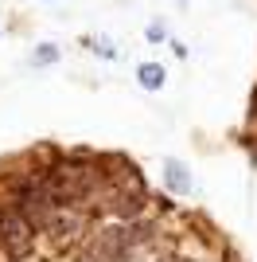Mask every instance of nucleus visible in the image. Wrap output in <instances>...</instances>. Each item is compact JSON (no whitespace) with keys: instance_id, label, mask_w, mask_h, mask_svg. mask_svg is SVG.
Masks as SVG:
<instances>
[{"instance_id":"nucleus-8","label":"nucleus","mask_w":257,"mask_h":262,"mask_svg":"<svg viewBox=\"0 0 257 262\" xmlns=\"http://www.w3.org/2000/svg\"><path fill=\"white\" fill-rule=\"evenodd\" d=\"M82 47H90V51H97V55H106V59H117V51H113L109 43H101V39H94V35H86Z\"/></svg>"},{"instance_id":"nucleus-11","label":"nucleus","mask_w":257,"mask_h":262,"mask_svg":"<svg viewBox=\"0 0 257 262\" xmlns=\"http://www.w3.org/2000/svg\"><path fill=\"white\" fill-rule=\"evenodd\" d=\"M0 35H4V28H0Z\"/></svg>"},{"instance_id":"nucleus-10","label":"nucleus","mask_w":257,"mask_h":262,"mask_svg":"<svg viewBox=\"0 0 257 262\" xmlns=\"http://www.w3.org/2000/svg\"><path fill=\"white\" fill-rule=\"evenodd\" d=\"M43 4H51V0H43Z\"/></svg>"},{"instance_id":"nucleus-2","label":"nucleus","mask_w":257,"mask_h":262,"mask_svg":"<svg viewBox=\"0 0 257 262\" xmlns=\"http://www.w3.org/2000/svg\"><path fill=\"white\" fill-rule=\"evenodd\" d=\"M35 235H39V231H35L20 211L8 208V204H0V254H4V258L8 262H28L32 251H35Z\"/></svg>"},{"instance_id":"nucleus-9","label":"nucleus","mask_w":257,"mask_h":262,"mask_svg":"<svg viewBox=\"0 0 257 262\" xmlns=\"http://www.w3.org/2000/svg\"><path fill=\"white\" fill-rule=\"evenodd\" d=\"M171 51L179 55V59H187V43H179V39H171Z\"/></svg>"},{"instance_id":"nucleus-1","label":"nucleus","mask_w":257,"mask_h":262,"mask_svg":"<svg viewBox=\"0 0 257 262\" xmlns=\"http://www.w3.org/2000/svg\"><path fill=\"white\" fill-rule=\"evenodd\" d=\"M156 239V223H101L82 243V262H128L137 258L140 243Z\"/></svg>"},{"instance_id":"nucleus-5","label":"nucleus","mask_w":257,"mask_h":262,"mask_svg":"<svg viewBox=\"0 0 257 262\" xmlns=\"http://www.w3.org/2000/svg\"><path fill=\"white\" fill-rule=\"evenodd\" d=\"M137 82H140L144 90H152V94H156V90H164V82H168L164 63H140V67H137Z\"/></svg>"},{"instance_id":"nucleus-3","label":"nucleus","mask_w":257,"mask_h":262,"mask_svg":"<svg viewBox=\"0 0 257 262\" xmlns=\"http://www.w3.org/2000/svg\"><path fill=\"white\" fill-rule=\"evenodd\" d=\"M86 235H90V215H86V211H63L59 208V215H55L51 227H47V239H51L59 251H70L74 243H86Z\"/></svg>"},{"instance_id":"nucleus-7","label":"nucleus","mask_w":257,"mask_h":262,"mask_svg":"<svg viewBox=\"0 0 257 262\" xmlns=\"http://www.w3.org/2000/svg\"><path fill=\"white\" fill-rule=\"evenodd\" d=\"M144 39H148V43H164V39H168V24H164V20H152L148 28H144Z\"/></svg>"},{"instance_id":"nucleus-4","label":"nucleus","mask_w":257,"mask_h":262,"mask_svg":"<svg viewBox=\"0 0 257 262\" xmlns=\"http://www.w3.org/2000/svg\"><path fill=\"white\" fill-rule=\"evenodd\" d=\"M160 172H164V188H168L171 196H191L195 192V176H191V168L183 161H175V157H164V164H160Z\"/></svg>"},{"instance_id":"nucleus-6","label":"nucleus","mask_w":257,"mask_h":262,"mask_svg":"<svg viewBox=\"0 0 257 262\" xmlns=\"http://www.w3.org/2000/svg\"><path fill=\"white\" fill-rule=\"evenodd\" d=\"M59 59H63L59 43H35L32 51H28V67H35V71H47V67H55Z\"/></svg>"}]
</instances>
